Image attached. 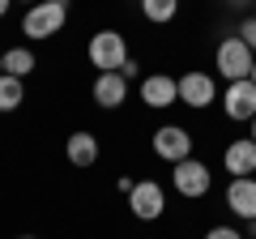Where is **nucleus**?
Listing matches in <instances>:
<instances>
[{
    "instance_id": "nucleus-1",
    "label": "nucleus",
    "mask_w": 256,
    "mask_h": 239,
    "mask_svg": "<svg viewBox=\"0 0 256 239\" xmlns=\"http://www.w3.org/2000/svg\"><path fill=\"white\" fill-rule=\"evenodd\" d=\"M252 68H256V52L239 34H222L218 47H214V73L230 86V82H248Z\"/></svg>"
},
{
    "instance_id": "nucleus-2",
    "label": "nucleus",
    "mask_w": 256,
    "mask_h": 239,
    "mask_svg": "<svg viewBox=\"0 0 256 239\" xmlns=\"http://www.w3.org/2000/svg\"><path fill=\"white\" fill-rule=\"evenodd\" d=\"M64 22H68V0H38V4H30L22 13V34L30 43H43V38L60 34Z\"/></svg>"
},
{
    "instance_id": "nucleus-3",
    "label": "nucleus",
    "mask_w": 256,
    "mask_h": 239,
    "mask_svg": "<svg viewBox=\"0 0 256 239\" xmlns=\"http://www.w3.org/2000/svg\"><path fill=\"white\" fill-rule=\"evenodd\" d=\"M86 56H90V64L98 73H120L128 64V38L120 30H98V34H90Z\"/></svg>"
},
{
    "instance_id": "nucleus-4",
    "label": "nucleus",
    "mask_w": 256,
    "mask_h": 239,
    "mask_svg": "<svg viewBox=\"0 0 256 239\" xmlns=\"http://www.w3.org/2000/svg\"><path fill=\"white\" fill-rule=\"evenodd\" d=\"M171 188L184 196V201H201V196H210V188H214V171L201 162V158H184V162L171 166Z\"/></svg>"
},
{
    "instance_id": "nucleus-5",
    "label": "nucleus",
    "mask_w": 256,
    "mask_h": 239,
    "mask_svg": "<svg viewBox=\"0 0 256 239\" xmlns=\"http://www.w3.org/2000/svg\"><path fill=\"white\" fill-rule=\"evenodd\" d=\"M128 210L137 222H158L166 214V188L158 180H137L132 192H128Z\"/></svg>"
},
{
    "instance_id": "nucleus-6",
    "label": "nucleus",
    "mask_w": 256,
    "mask_h": 239,
    "mask_svg": "<svg viewBox=\"0 0 256 239\" xmlns=\"http://www.w3.org/2000/svg\"><path fill=\"white\" fill-rule=\"evenodd\" d=\"M150 146H154V154L162 158V162H184V158H192V132L184 128V124H158L154 137H150Z\"/></svg>"
},
{
    "instance_id": "nucleus-7",
    "label": "nucleus",
    "mask_w": 256,
    "mask_h": 239,
    "mask_svg": "<svg viewBox=\"0 0 256 239\" xmlns=\"http://www.w3.org/2000/svg\"><path fill=\"white\" fill-rule=\"evenodd\" d=\"M218 98V77L205 73V68H188V73L180 77V102L192 111H205L210 102Z\"/></svg>"
},
{
    "instance_id": "nucleus-8",
    "label": "nucleus",
    "mask_w": 256,
    "mask_h": 239,
    "mask_svg": "<svg viewBox=\"0 0 256 239\" xmlns=\"http://www.w3.org/2000/svg\"><path fill=\"white\" fill-rule=\"evenodd\" d=\"M137 94H141V102H146L150 111H166V107L180 102V77H171V73H150V77H141Z\"/></svg>"
},
{
    "instance_id": "nucleus-9",
    "label": "nucleus",
    "mask_w": 256,
    "mask_h": 239,
    "mask_svg": "<svg viewBox=\"0 0 256 239\" xmlns=\"http://www.w3.org/2000/svg\"><path fill=\"white\" fill-rule=\"evenodd\" d=\"M222 111H226V120H235V124H252V116H256L252 77H248V82H230L226 90H222Z\"/></svg>"
},
{
    "instance_id": "nucleus-10",
    "label": "nucleus",
    "mask_w": 256,
    "mask_h": 239,
    "mask_svg": "<svg viewBox=\"0 0 256 239\" xmlns=\"http://www.w3.org/2000/svg\"><path fill=\"white\" fill-rule=\"evenodd\" d=\"M222 166H226L230 180L256 175V141H252V137H235L226 150H222Z\"/></svg>"
},
{
    "instance_id": "nucleus-11",
    "label": "nucleus",
    "mask_w": 256,
    "mask_h": 239,
    "mask_svg": "<svg viewBox=\"0 0 256 239\" xmlns=\"http://www.w3.org/2000/svg\"><path fill=\"white\" fill-rule=\"evenodd\" d=\"M226 210L239 222L256 218V175H244V180H230L226 184Z\"/></svg>"
},
{
    "instance_id": "nucleus-12",
    "label": "nucleus",
    "mask_w": 256,
    "mask_h": 239,
    "mask_svg": "<svg viewBox=\"0 0 256 239\" xmlns=\"http://www.w3.org/2000/svg\"><path fill=\"white\" fill-rule=\"evenodd\" d=\"M90 94H94V102L102 111H116V107L128 102V82H124V73H98L94 86H90Z\"/></svg>"
},
{
    "instance_id": "nucleus-13",
    "label": "nucleus",
    "mask_w": 256,
    "mask_h": 239,
    "mask_svg": "<svg viewBox=\"0 0 256 239\" xmlns=\"http://www.w3.org/2000/svg\"><path fill=\"white\" fill-rule=\"evenodd\" d=\"M64 158H68L77 171L94 166V162H98V137H94V132H86V128L68 132V141H64Z\"/></svg>"
},
{
    "instance_id": "nucleus-14",
    "label": "nucleus",
    "mask_w": 256,
    "mask_h": 239,
    "mask_svg": "<svg viewBox=\"0 0 256 239\" xmlns=\"http://www.w3.org/2000/svg\"><path fill=\"white\" fill-rule=\"evenodd\" d=\"M34 68H38V60H34V52H30V47H9V52H4V73H13V77H22V82H26Z\"/></svg>"
},
{
    "instance_id": "nucleus-15",
    "label": "nucleus",
    "mask_w": 256,
    "mask_h": 239,
    "mask_svg": "<svg viewBox=\"0 0 256 239\" xmlns=\"http://www.w3.org/2000/svg\"><path fill=\"white\" fill-rule=\"evenodd\" d=\"M26 102V82L13 73H0V111H18Z\"/></svg>"
},
{
    "instance_id": "nucleus-16",
    "label": "nucleus",
    "mask_w": 256,
    "mask_h": 239,
    "mask_svg": "<svg viewBox=\"0 0 256 239\" xmlns=\"http://www.w3.org/2000/svg\"><path fill=\"white\" fill-rule=\"evenodd\" d=\"M175 13H180V0H141V18L150 26H166L175 22Z\"/></svg>"
},
{
    "instance_id": "nucleus-17",
    "label": "nucleus",
    "mask_w": 256,
    "mask_h": 239,
    "mask_svg": "<svg viewBox=\"0 0 256 239\" xmlns=\"http://www.w3.org/2000/svg\"><path fill=\"white\" fill-rule=\"evenodd\" d=\"M235 34H239V38H244V43H248V47L256 52V13H252V18H244V22H239V30H235Z\"/></svg>"
},
{
    "instance_id": "nucleus-18",
    "label": "nucleus",
    "mask_w": 256,
    "mask_h": 239,
    "mask_svg": "<svg viewBox=\"0 0 256 239\" xmlns=\"http://www.w3.org/2000/svg\"><path fill=\"white\" fill-rule=\"evenodd\" d=\"M205 239H248V235H244L239 226H226V222H222V226H210V230H205Z\"/></svg>"
},
{
    "instance_id": "nucleus-19",
    "label": "nucleus",
    "mask_w": 256,
    "mask_h": 239,
    "mask_svg": "<svg viewBox=\"0 0 256 239\" xmlns=\"http://www.w3.org/2000/svg\"><path fill=\"white\" fill-rule=\"evenodd\" d=\"M120 73H124V82H137V77H141V64H137V60H132V56H128V64L120 68Z\"/></svg>"
},
{
    "instance_id": "nucleus-20",
    "label": "nucleus",
    "mask_w": 256,
    "mask_h": 239,
    "mask_svg": "<svg viewBox=\"0 0 256 239\" xmlns=\"http://www.w3.org/2000/svg\"><path fill=\"white\" fill-rule=\"evenodd\" d=\"M248 137H252V141H256V116H252V124H248Z\"/></svg>"
},
{
    "instance_id": "nucleus-21",
    "label": "nucleus",
    "mask_w": 256,
    "mask_h": 239,
    "mask_svg": "<svg viewBox=\"0 0 256 239\" xmlns=\"http://www.w3.org/2000/svg\"><path fill=\"white\" fill-rule=\"evenodd\" d=\"M9 4H13V0H0V18H4V13H9Z\"/></svg>"
},
{
    "instance_id": "nucleus-22",
    "label": "nucleus",
    "mask_w": 256,
    "mask_h": 239,
    "mask_svg": "<svg viewBox=\"0 0 256 239\" xmlns=\"http://www.w3.org/2000/svg\"><path fill=\"white\" fill-rule=\"evenodd\" d=\"M13 4H26V9H30V4H38V0H13Z\"/></svg>"
},
{
    "instance_id": "nucleus-23",
    "label": "nucleus",
    "mask_w": 256,
    "mask_h": 239,
    "mask_svg": "<svg viewBox=\"0 0 256 239\" xmlns=\"http://www.w3.org/2000/svg\"><path fill=\"white\" fill-rule=\"evenodd\" d=\"M248 230H252V235H256V218H252V222H248Z\"/></svg>"
},
{
    "instance_id": "nucleus-24",
    "label": "nucleus",
    "mask_w": 256,
    "mask_h": 239,
    "mask_svg": "<svg viewBox=\"0 0 256 239\" xmlns=\"http://www.w3.org/2000/svg\"><path fill=\"white\" fill-rule=\"evenodd\" d=\"M0 73H4V52H0Z\"/></svg>"
},
{
    "instance_id": "nucleus-25",
    "label": "nucleus",
    "mask_w": 256,
    "mask_h": 239,
    "mask_svg": "<svg viewBox=\"0 0 256 239\" xmlns=\"http://www.w3.org/2000/svg\"><path fill=\"white\" fill-rule=\"evenodd\" d=\"M18 239H34V235H18Z\"/></svg>"
},
{
    "instance_id": "nucleus-26",
    "label": "nucleus",
    "mask_w": 256,
    "mask_h": 239,
    "mask_svg": "<svg viewBox=\"0 0 256 239\" xmlns=\"http://www.w3.org/2000/svg\"><path fill=\"white\" fill-rule=\"evenodd\" d=\"M252 86H256V68H252Z\"/></svg>"
},
{
    "instance_id": "nucleus-27",
    "label": "nucleus",
    "mask_w": 256,
    "mask_h": 239,
    "mask_svg": "<svg viewBox=\"0 0 256 239\" xmlns=\"http://www.w3.org/2000/svg\"><path fill=\"white\" fill-rule=\"evenodd\" d=\"M230 4H244V0H230Z\"/></svg>"
},
{
    "instance_id": "nucleus-28",
    "label": "nucleus",
    "mask_w": 256,
    "mask_h": 239,
    "mask_svg": "<svg viewBox=\"0 0 256 239\" xmlns=\"http://www.w3.org/2000/svg\"><path fill=\"white\" fill-rule=\"evenodd\" d=\"M252 239H256V235H252Z\"/></svg>"
}]
</instances>
